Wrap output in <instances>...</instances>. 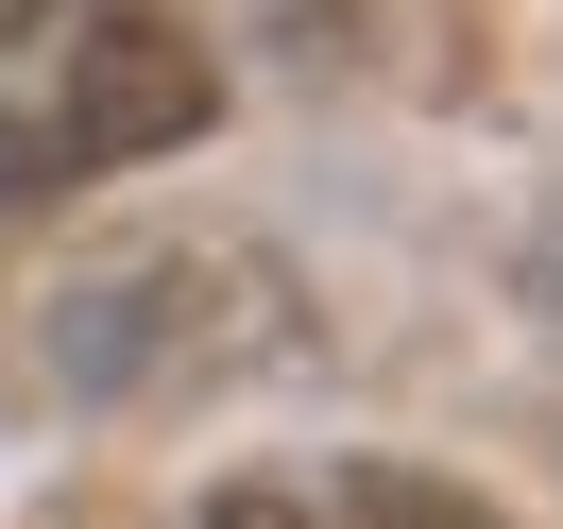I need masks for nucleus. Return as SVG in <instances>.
Listing matches in <instances>:
<instances>
[{
	"label": "nucleus",
	"mask_w": 563,
	"mask_h": 529,
	"mask_svg": "<svg viewBox=\"0 0 563 529\" xmlns=\"http://www.w3.org/2000/svg\"><path fill=\"white\" fill-rule=\"evenodd\" d=\"M222 120V52L188 0H0V206H69Z\"/></svg>",
	"instance_id": "1"
},
{
	"label": "nucleus",
	"mask_w": 563,
	"mask_h": 529,
	"mask_svg": "<svg viewBox=\"0 0 563 529\" xmlns=\"http://www.w3.org/2000/svg\"><path fill=\"white\" fill-rule=\"evenodd\" d=\"M206 529H512V513L427 461H290V478H222Z\"/></svg>",
	"instance_id": "2"
},
{
	"label": "nucleus",
	"mask_w": 563,
	"mask_h": 529,
	"mask_svg": "<svg viewBox=\"0 0 563 529\" xmlns=\"http://www.w3.org/2000/svg\"><path fill=\"white\" fill-rule=\"evenodd\" d=\"M547 308H563V240H547Z\"/></svg>",
	"instance_id": "3"
}]
</instances>
